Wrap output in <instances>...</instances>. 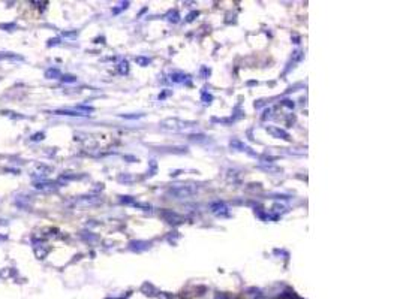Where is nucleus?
<instances>
[{"instance_id":"1","label":"nucleus","mask_w":400,"mask_h":299,"mask_svg":"<svg viewBox=\"0 0 400 299\" xmlns=\"http://www.w3.org/2000/svg\"><path fill=\"white\" fill-rule=\"evenodd\" d=\"M45 76L46 78H50V79H54V78H60V70L58 69H48L46 72H45Z\"/></svg>"},{"instance_id":"2","label":"nucleus","mask_w":400,"mask_h":299,"mask_svg":"<svg viewBox=\"0 0 400 299\" xmlns=\"http://www.w3.org/2000/svg\"><path fill=\"white\" fill-rule=\"evenodd\" d=\"M62 81H64V82H74V81H75V76H70V75H64V76L62 78Z\"/></svg>"},{"instance_id":"3","label":"nucleus","mask_w":400,"mask_h":299,"mask_svg":"<svg viewBox=\"0 0 400 299\" xmlns=\"http://www.w3.org/2000/svg\"><path fill=\"white\" fill-rule=\"evenodd\" d=\"M44 139V133H36L32 136V141H42Z\"/></svg>"},{"instance_id":"4","label":"nucleus","mask_w":400,"mask_h":299,"mask_svg":"<svg viewBox=\"0 0 400 299\" xmlns=\"http://www.w3.org/2000/svg\"><path fill=\"white\" fill-rule=\"evenodd\" d=\"M56 43H58V39H51V40H48V45L51 46V45H56Z\"/></svg>"}]
</instances>
